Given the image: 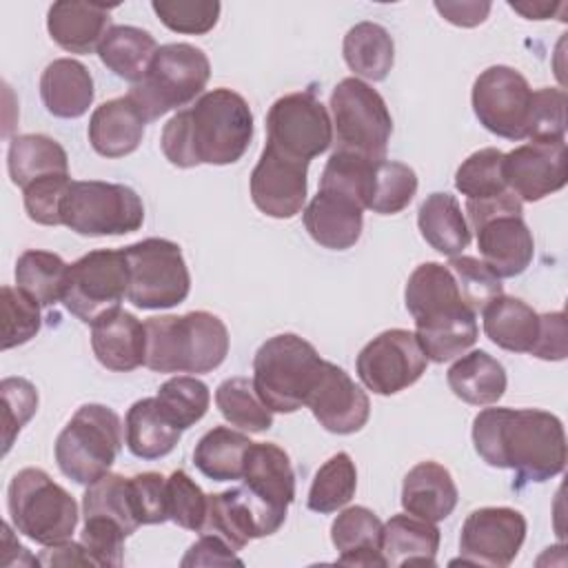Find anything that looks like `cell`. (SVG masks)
Returning a JSON list of instances; mask_svg holds the SVG:
<instances>
[{"label":"cell","mask_w":568,"mask_h":568,"mask_svg":"<svg viewBox=\"0 0 568 568\" xmlns=\"http://www.w3.org/2000/svg\"><path fill=\"white\" fill-rule=\"evenodd\" d=\"M473 444L488 466L515 470L517 486L548 481L566 466L564 424L539 408L479 410L473 419Z\"/></svg>","instance_id":"obj_1"},{"label":"cell","mask_w":568,"mask_h":568,"mask_svg":"<svg viewBox=\"0 0 568 568\" xmlns=\"http://www.w3.org/2000/svg\"><path fill=\"white\" fill-rule=\"evenodd\" d=\"M253 140V113L233 89L202 93L193 106L178 111L162 129V153L180 169L197 164H235Z\"/></svg>","instance_id":"obj_2"},{"label":"cell","mask_w":568,"mask_h":568,"mask_svg":"<svg viewBox=\"0 0 568 568\" xmlns=\"http://www.w3.org/2000/svg\"><path fill=\"white\" fill-rule=\"evenodd\" d=\"M144 331V366L153 373H211L229 355L226 324L209 311L149 317Z\"/></svg>","instance_id":"obj_3"},{"label":"cell","mask_w":568,"mask_h":568,"mask_svg":"<svg viewBox=\"0 0 568 568\" xmlns=\"http://www.w3.org/2000/svg\"><path fill=\"white\" fill-rule=\"evenodd\" d=\"M324 362L315 346L295 333L268 337L253 357V386L273 413L306 406Z\"/></svg>","instance_id":"obj_4"},{"label":"cell","mask_w":568,"mask_h":568,"mask_svg":"<svg viewBox=\"0 0 568 568\" xmlns=\"http://www.w3.org/2000/svg\"><path fill=\"white\" fill-rule=\"evenodd\" d=\"M211 75L206 53L189 42L158 47L146 75L126 93L146 122L195 102Z\"/></svg>","instance_id":"obj_5"},{"label":"cell","mask_w":568,"mask_h":568,"mask_svg":"<svg viewBox=\"0 0 568 568\" xmlns=\"http://www.w3.org/2000/svg\"><path fill=\"white\" fill-rule=\"evenodd\" d=\"M7 508L13 528L42 546L71 539L78 526L75 499L42 468H22L11 477Z\"/></svg>","instance_id":"obj_6"},{"label":"cell","mask_w":568,"mask_h":568,"mask_svg":"<svg viewBox=\"0 0 568 568\" xmlns=\"http://www.w3.org/2000/svg\"><path fill=\"white\" fill-rule=\"evenodd\" d=\"M122 446V422L104 404L80 406L55 439V462L64 477L89 486L109 473Z\"/></svg>","instance_id":"obj_7"},{"label":"cell","mask_w":568,"mask_h":568,"mask_svg":"<svg viewBox=\"0 0 568 568\" xmlns=\"http://www.w3.org/2000/svg\"><path fill=\"white\" fill-rule=\"evenodd\" d=\"M60 215L62 224L78 235H126L144 224V204L126 184L73 180Z\"/></svg>","instance_id":"obj_8"},{"label":"cell","mask_w":568,"mask_h":568,"mask_svg":"<svg viewBox=\"0 0 568 568\" xmlns=\"http://www.w3.org/2000/svg\"><path fill=\"white\" fill-rule=\"evenodd\" d=\"M337 149L384 160L393 133V118L384 98L359 78H344L331 93Z\"/></svg>","instance_id":"obj_9"},{"label":"cell","mask_w":568,"mask_h":568,"mask_svg":"<svg viewBox=\"0 0 568 568\" xmlns=\"http://www.w3.org/2000/svg\"><path fill=\"white\" fill-rule=\"evenodd\" d=\"M129 264L126 300L144 311L173 308L191 291V275L180 244L164 237H146L122 248Z\"/></svg>","instance_id":"obj_10"},{"label":"cell","mask_w":568,"mask_h":568,"mask_svg":"<svg viewBox=\"0 0 568 568\" xmlns=\"http://www.w3.org/2000/svg\"><path fill=\"white\" fill-rule=\"evenodd\" d=\"M129 293V264L124 251L98 248L69 264L62 302L84 324H95L120 308Z\"/></svg>","instance_id":"obj_11"},{"label":"cell","mask_w":568,"mask_h":568,"mask_svg":"<svg viewBox=\"0 0 568 568\" xmlns=\"http://www.w3.org/2000/svg\"><path fill=\"white\" fill-rule=\"evenodd\" d=\"M268 144L295 160L311 162L333 142V122L326 106L311 91L277 98L266 113Z\"/></svg>","instance_id":"obj_12"},{"label":"cell","mask_w":568,"mask_h":568,"mask_svg":"<svg viewBox=\"0 0 568 568\" xmlns=\"http://www.w3.org/2000/svg\"><path fill=\"white\" fill-rule=\"evenodd\" d=\"M479 124L506 140H524L528 131L532 89L513 67L495 64L484 69L470 93Z\"/></svg>","instance_id":"obj_13"},{"label":"cell","mask_w":568,"mask_h":568,"mask_svg":"<svg viewBox=\"0 0 568 568\" xmlns=\"http://www.w3.org/2000/svg\"><path fill=\"white\" fill-rule=\"evenodd\" d=\"M428 366L413 331L388 328L373 337L357 355L355 368L362 384L375 395H395L413 386Z\"/></svg>","instance_id":"obj_14"},{"label":"cell","mask_w":568,"mask_h":568,"mask_svg":"<svg viewBox=\"0 0 568 568\" xmlns=\"http://www.w3.org/2000/svg\"><path fill=\"white\" fill-rule=\"evenodd\" d=\"M526 539V517L508 506L473 510L459 532V561L473 566H510Z\"/></svg>","instance_id":"obj_15"},{"label":"cell","mask_w":568,"mask_h":568,"mask_svg":"<svg viewBox=\"0 0 568 568\" xmlns=\"http://www.w3.org/2000/svg\"><path fill=\"white\" fill-rule=\"evenodd\" d=\"M308 162L284 155L266 142L251 173V200L268 217L291 220L306 202Z\"/></svg>","instance_id":"obj_16"},{"label":"cell","mask_w":568,"mask_h":568,"mask_svg":"<svg viewBox=\"0 0 568 568\" xmlns=\"http://www.w3.org/2000/svg\"><path fill=\"white\" fill-rule=\"evenodd\" d=\"M284 519L286 517L271 510L242 484L231 490L209 495V513L200 532L222 537L237 552L251 539L277 532Z\"/></svg>","instance_id":"obj_17"},{"label":"cell","mask_w":568,"mask_h":568,"mask_svg":"<svg viewBox=\"0 0 568 568\" xmlns=\"http://www.w3.org/2000/svg\"><path fill=\"white\" fill-rule=\"evenodd\" d=\"M504 175L508 189L521 202H539L566 186L568 151L561 142H528L504 155Z\"/></svg>","instance_id":"obj_18"},{"label":"cell","mask_w":568,"mask_h":568,"mask_svg":"<svg viewBox=\"0 0 568 568\" xmlns=\"http://www.w3.org/2000/svg\"><path fill=\"white\" fill-rule=\"evenodd\" d=\"M306 406L328 433L351 435L366 426L371 415L368 395L337 364L324 362L320 379Z\"/></svg>","instance_id":"obj_19"},{"label":"cell","mask_w":568,"mask_h":568,"mask_svg":"<svg viewBox=\"0 0 568 568\" xmlns=\"http://www.w3.org/2000/svg\"><path fill=\"white\" fill-rule=\"evenodd\" d=\"M477 248L481 262L499 277L521 275L535 255V240L521 215H495L477 229Z\"/></svg>","instance_id":"obj_20"},{"label":"cell","mask_w":568,"mask_h":568,"mask_svg":"<svg viewBox=\"0 0 568 568\" xmlns=\"http://www.w3.org/2000/svg\"><path fill=\"white\" fill-rule=\"evenodd\" d=\"M302 213L308 235L324 248L346 251L355 246L362 235L364 206L342 191L320 186L317 195Z\"/></svg>","instance_id":"obj_21"},{"label":"cell","mask_w":568,"mask_h":568,"mask_svg":"<svg viewBox=\"0 0 568 568\" xmlns=\"http://www.w3.org/2000/svg\"><path fill=\"white\" fill-rule=\"evenodd\" d=\"M242 481L262 504L286 517L295 499V473L284 448L271 442H253L244 455Z\"/></svg>","instance_id":"obj_22"},{"label":"cell","mask_w":568,"mask_h":568,"mask_svg":"<svg viewBox=\"0 0 568 568\" xmlns=\"http://www.w3.org/2000/svg\"><path fill=\"white\" fill-rule=\"evenodd\" d=\"M118 4L60 0L49 7L47 29L51 40L69 53L98 51L111 29V11Z\"/></svg>","instance_id":"obj_23"},{"label":"cell","mask_w":568,"mask_h":568,"mask_svg":"<svg viewBox=\"0 0 568 568\" xmlns=\"http://www.w3.org/2000/svg\"><path fill=\"white\" fill-rule=\"evenodd\" d=\"M91 348L104 368L129 373L144 364V324L133 313L118 308L91 324Z\"/></svg>","instance_id":"obj_24"},{"label":"cell","mask_w":568,"mask_h":568,"mask_svg":"<svg viewBox=\"0 0 568 568\" xmlns=\"http://www.w3.org/2000/svg\"><path fill=\"white\" fill-rule=\"evenodd\" d=\"M146 120L129 95L102 102L89 120V142L102 158L133 153L144 135Z\"/></svg>","instance_id":"obj_25"},{"label":"cell","mask_w":568,"mask_h":568,"mask_svg":"<svg viewBox=\"0 0 568 568\" xmlns=\"http://www.w3.org/2000/svg\"><path fill=\"white\" fill-rule=\"evenodd\" d=\"M404 300L415 326L468 308L459 295L455 275L439 262H424L410 273Z\"/></svg>","instance_id":"obj_26"},{"label":"cell","mask_w":568,"mask_h":568,"mask_svg":"<svg viewBox=\"0 0 568 568\" xmlns=\"http://www.w3.org/2000/svg\"><path fill=\"white\" fill-rule=\"evenodd\" d=\"M457 486L450 470L437 462H419L402 484V508L426 521L446 519L457 506Z\"/></svg>","instance_id":"obj_27"},{"label":"cell","mask_w":568,"mask_h":568,"mask_svg":"<svg viewBox=\"0 0 568 568\" xmlns=\"http://www.w3.org/2000/svg\"><path fill=\"white\" fill-rule=\"evenodd\" d=\"M93 78L89 69L73 58H58L40 75V98L55 118H82L93 104Z\"/></svg>","instance_id":"obj_28"},{"label":"cell","mask_w":568,"mask_h":568,"mask_svg":"<svg viewBox=\"0 0 568 568\" xmlns=\"http://www.w3.org/2000/svg\"><path fill=\"white\" fill-rule=\"evenodd\" d=\"M382 519L366 506L344 508L331 526V541L337 548V564L386 566L382 557Z\"/></svg>","instance_id":"obj_29"},{"label":"cell","mask_w":568,"mask_h":568,"mask_svg":"<svg viewBox=\"0 0 568 568\" xmlns=\"http://www.w3.org/2000/svg\"><path fill=\"white\" fill-rule=\"evenodd\" d=\"M486 337L504 351L530 353L539 335V313L519 297L497 295L481 311Z\"/></svg>","instance_id":"obj_30"},{"label":"cell","mask_w":568,"mask_h":568,"mask_svg":"<svg viewBox=\"0 0 568 568\" xmlns=\"http://www.w3.org/2000/svg\"><path fill=\"white\" fill-rule=\"evenodd\" d=\"M439 548V528L415 515H393L382 530L386 566H433Z\"/></svg>","instance_id":"obj_31"},{"label":"cell","mask_w":568,"mask_h":568,"mask_svg":"<svg viewBox=\"0 0 568 568\" xmlns=\"http://www.w3.org/2000/svg\"><path fill=\"white\" fill-rule=\"evenodd\" d=\"M126 448L140 459L166 457L180 442L182 430L164 415L155 397L131 404L124 417Z\"/></svg>","instance_id":"obj_32"},{"label":"cell","mask_w":568,"mask_h":568,"mask_svg":"<svg viewBox=\"0 0 568 568\" xmlns=\"http://www.w3.org/2000/svg\"><path fill=\"white\" fill-rule=\"evenodd\" d=\"M446 382L455 397L470 406H490L506 393V371L486 351H470L448 368Z\"/></svg>","instance_id":"obj_33"},{"label":"cell","mask_w":568,"mask_h":568,"mask_svg":"<svg viewBox=\"0 0 568 568\" xmlns=\"http://www.w3.org/2000/svg\"><path fill=\"white\" fill-rule=\"evenodd\" d=\"M417 226L426 244L442 255H462L470 244V226L457 197L450 193H430L419 204Z\"/></svg>","instance_id":"obj_34"},{"label":"cell","mask_w":568,"mask_h":568,"mask_svg":"<svg viewBox=\"0 0 568 568\" xmlns=\"http://www.w3.org/2000/svg\"><path fill=\"white\" fill-rule=\"evenodd\" d=\"M7 169L11 182L24 189L49 175H67L69 158L58 140L42 133H24L9 142Z\"/></svg>","instance_id":"obj_35"},{"label":"cell","mask_w":568,"mask_h":568,"mask_svg":"<svg viewBox=\"0 0 568 568\" xmlns=\"http://www.w3.org/2000/svg\"><path fill=\"white\" fill-rule=\"evenodd\" d=\"M155 51V38L149 31L131 24L111 27L98 47L102 64L118 78L133 84H138L146 75Z\"/></svg>","instance_id":"obj_36"},{"label":"cell","mask_w":568,"mask_h":568,"mask_svg":"<svg viewBox=\"0 0 568 568\" xmlns=\"http://www.w3.org/2000/svg\"><path fill=\"white\" fill-rule=\"evenodd\" d=\"M344 60L355 75L382 82L393 69L395 44L390 33L377 22H357L344 36Z\"/></svg>","instance_id":"obj_37"},{"label":"cell","mask_w":568,"mask_h":568,"mask_svg":"<svg viewBox=\"0 0 568 568\" xmlns=\"http://www.w3.org/2000/svg\"><path fill=\"white\" fill-rule=\"evenodd\" d=\"M253 442L229 426H215L200 437L193 450L195 468L213 481H235L244 473V455Z\"/></svg>","instance_id":"obj_38"},{"label":"cell","mask_w":568,"mask_h":568,"mask_svg":"<svg viewBox=\"0 0 568 568\" xmlns=\"http://www.w3.org/2000/svg\"><path fill=\"white\" fill-rule=\"evenodd\" d=\"M477 315L470 308L415 326V337L424 355L435 364L464 355L477 342Z\"/></svg>","instance_id":"obj_39"},{"label":"cell","mask_w":568,"mask_h":568,"mask_svg":"<svg viewBox=\"0 0 568 568\" xmlns=\"http://www.w3.org/2000/svg\"><path fill=\"white\" fill-rule=\"evenodd\" d=\"M69 264L51 251H24L16 262V286L40 306L62 302Z\"/></svg>","instance_id":"obj_40"},{"label":"cell","mask_w":568,"mask_h":568,"mask_svg":"<svg viewBox=\"0 0 568 568\" xmlns=\"http://www.w3.org/2000/svg\"><path fill=\"white\" fill-rule=\"evenodd\" d=\"M82 515L109 519L118 524L126 535H133L140 521L133 510L129 477L106 473L98 481L89 484L82 497Z\"/></svg>","instance_id":"obj_41"},{"label":"cell","mask_w":568,"mask_h":568,"mask_svg":"<svg viewBox=\"0 0 568 568\" xmlns=\"http://www.w3.org/2000/svg\"><path fill=\"white\" fill-rule=\"evenodd\" d=\"M215 404L222 417L248 433H264L273 426V410L255 393L253 379L229 377L215 390Z\"/></svg>","instance_id":"obj_42"},{"label":"cell","mask_w":568,"mask_h":568,"mask_svg":"<svg viewBox=\"0 0 568 568\" xmlns=\"http://www.w3.org/2000/svg\"><path fill=\"white\" fill-rule=\"evenodd\" d=\"M357 488V470L355 462L348 453H335L328 457L315 473L311 490H308V508L328 515L344 508Z\"/></svg>","instance_id":"obj_43"},{"label":"cell","mask_w":568,"mask_h":568,"mask_svg":"<svg viewBox=\"0 0 568 568\" xmlns=\"http://www.w3.org/2000/svg\"><path fill=\"white\" fill-rule=\"evenodd\" d=\"M504 155L493 146L470 153L455 173V189L466 200H490L510 191L504 175Z\"/></svg>","instance_id":"obj_44"},{"label":"cell","mask_w":568,"mask_h":568,"mask_svg":"<svg viewBox=\"0 0 568 568\" xmlns=\"http://www.w3.org/2000/svg\"><path fill=\"white\" fill-rule=\"evenodd\" d=\"M415 193H417V175L408 164L379 160L375 162L366 209L379 215H395L413 202Z\"/></svg>","instance_id":"obj_45"},{"label":"cell","mask_w":568,"mask_h":568,"mask_svg":"<svg viewBox=\"0 0 568 568\" xmlns=\"http://www.w3.org/2000/svg\"><path fill=\"white\" fill-rule=\"evenodd\" d=\"M164 415L180 428L186 430L197 424L211 404L209 386L191 375H178L166 379L155 395Z\"/></svg>","instance_id":"obj_46"},{"label":"cell","mask_w":568,"mask_h":568,"mask_svg":"<svg viewBox=\"0 0 568 568\" xmlns=\"http://www.w3.org/2000/svg\"><path fill=\"white\" fill-rule=\"evenodd\" d=\"M446 266L455 275V282H457L464 304L475 315L481 313L488 302H493L497 295L504 293L501 280L477 257L455 255V257H450V262Z\"/></svg>","instance_id":"obj_47"},{"label":"cell","mask_w":568,"mask_h":568,"mask_svg":"<svg viewBox=\"0 0 568 568\" xmlns=\"http://www.w3.org/2000/svg\"><path fill=\"white\" fill-rule=\"evenodd\" d=\"M151 9L166 29L202 36L217 24L222 4L215 0H153Z\"/></svg>","instance_id":"obj_48"},{"label":"cell","mask_w":568,"mask_h":568,"mask_svg":"<svg viewBox=\"0 0 568 568\" xmlns=\"http://www.w3.org/2000/svg\"><path fill=\"white\" fill-rule=\"evenodd\" d=\"M2 351L27 344L38 335L40 304L22 293L18 286H2Z\"/></svg>","instance_id":"obj_49"},{"label":"cell","mask_w":568,"mask_h":568,"mask_svg":"<svg viewBox=\"0 0 568 568\" xmlns=\"http://www.w3.org/2000/svg\"><path fill=\"white\" fill-rule=\"evenodd\" d=\"M166 506L173 524L200 532L209 513V495L184 470H173L166 477Z\"/></svg>","instance_id":"obj_50"},{"label":"cell","mask_w":568,"mask_h":568,"mask_svg":"<svg viewBox=\"0 0 568 568\" xmlns=\"http://www.w3.org/2000/svg\"><path fill=\"white\" fill-rule=\"evenodd\" d=\"M566 135V93L555 87L532 91L526 138L530 142H561Z\"/></svg>","instance_id":"obj_51"},{"label":"cell","mask_w":568,"mask_h":568,"mask_svg":"<svg viewBox=\"0 0 568 568\" xmlns=\"http://www.w3.org/2000/svg\"><path fill=\"white\" fill-rule=\"evenodd\" d=\"M2 397V453L7 455L13 446L16 435L38 410V390L24 377H4L0 382Z\"/></svg>","instance_id":"obj_52"},{"label":"cell","mask_w":568,"mask_h":568,"mask_svg":"<svg viewBox=\"0 0 568 568\" xmlns=\"http://www.w3.org/2000/svg\"><path fill=\"white\" fill-rule=\"evenodd\" d=\"M71 178L67 175H49L42 180L31 182L22 189L24 193V211L29 220L44 224V226H58L62 224V202L71 186Z\"/></svg>","instance_id":"obj_53"},{"label":"cell","mask_w":568,"mask_h":568,"mask_svg":"<svg viewBox=\"0 0 568 568\" xmlns=\"http://www.w3.org/2000/svg\"><path fill=\"white\" fill-rule=\"evenodd\" d=\"M129 535L113 521L100 517H84L80 541L93 557L95 566H122L124 539Z\"/></svg>","instance_id":"obj_54"},{"label":"cell","mask_w":568,"mask_h":568,"mask_svg":"<svg viewBox=\"0 0 568 568\" xmlns=\"http://www.w3.org/2000/svg\"><path fill=\"white\" fill-rule=\"evenodd\" d=\"M133 510L140 526L146 524H164L169 519L166 506V477L160 473H140L129 477Z\"/></svg>","instance_id":"obj_55"},{"label":"cell","mask_w":568,"mask_h":568,"mask_svg":"<svg viewBox=\"0 0 568 568\" xmlns=\"http://www.w3.org/2000/svg\"><path fill=\"white\" fill-rule=\"evenodd\" d=\"M530 355L548 362H559L568 355V328L564 311L539 315V335Z\"/></svg>","instance_id":"obj_56"},{"label":"cell","mask_w":568,"mask_h":568,"mask_svg":"<svg viewBox=\"0 0 568 568\" xmlns=\"http://www.w3.org/2000/svg\"><path fill=\"white\" fill-rule=\"evenodd\" d=\"M242 566L235 550L217 535L200 532V539L182 557V566Z\"/></svg>","instance_id":"obj_57"},{"label":"cell","mask_w":568,"mask_h":568,"mask_svg":"<svg viewBox=\"0 0 568 568\" xmlns=\"http://www.w3.org/2000/svg\"><path fill=\"white\" fill-rule=\"evenodd\" d=\"M435 9L442 13L444 20L457 27H477L481 24L490 13V2H435Z\"/></svg>","instance_id":"obj_58"},{"label":"cell","mask_w":568,"mask_h":568,"mask_svg":"<svg viewBox=\"0 0 568 568\" xmlns=\"http://www.w3.org/2000/svg\"><path fill=\"white\" fill-rule=\"evenodd\" d=\"M38 561L42 566H95L93 557L87 552V548L75 541H62V544H53L47 546L44 552H40Z\"/></svg>","instance_id":"obj_59"},{"label":"cell","mask_w":568,"mask_h":568,"mask_svg":"<svg viewBox=\"0 0 568 568\" xmlns=\"http://www.w3.org/2000/svg\"><path fill=\"white\" fill-rule=\"evenodd\" d=\"M510 9L519 11L528 20H546L552 16L555 9H564L561 2H537V0H526V2H510Z\"/></svg>","instance_id":"obj_60"}]
</instances>
